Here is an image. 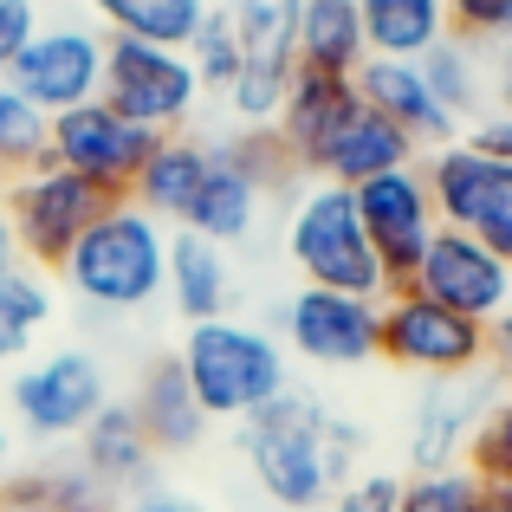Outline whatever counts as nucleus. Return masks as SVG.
<instances>
[{
    "instance_id": "obj_1",
    "label": "nucleus",
    "mask_w": 512,
    "mask_h": 512,
    "mask_svg": "<svg viewBox=\"0 0 512 512\" xmlns=\"http://www.w3.org/2000/svg\"><path fill=\"white\" fill-rule=\"evenodd\" d=\"M363 428L331 415L312 389L286 383L266 409H253L240 422V454H247L253 480L273 506L286 512H312L325 506L338 487L357 480V461H363Z\"/></svg>"
},
{
    "instance_id": "obj_2",
    "label": "nucleus",
    "mask_w": 512,
    "mask_h": 512,
    "mask_svg": "<svg viewBox=\"0 0 512 512\" xmlns=\"http://www.w3.org/2000/svg\"><path fill=\"white\" fill-rule=\"evenodd\" d=\"M169 234L175 227L143 214L130 195L111 201L85 227V240L59 260L65 292L98 305V312H143V305H156L163 299V279H169Z\"/></svg>"
},
{
    "instance_id": "obj_3",
    "label": "nucleus",
    "mask_w": 512,
    "mask_h": 512,
    "mask_svg": "<svg viewBox=\"0 0 512 512\" xmlns=\"http://www.w3.org/2000/svg\"><path fill=\"white\" fill-rule=\"evenodd\" d=\"M175 363H182V376H188V389H195L208 422H247L253 409H266L292 383L286 344L266 325H240V318L188 325Z\"/></svg>"
},
{
    "instance_id": "obj_4",
    "label": "nucleus",
    "mask_w": 512,
    "mask_h": 512,
    "mask_svg": "<svg viewBox=\"0 0 512 512\" xmlns=\"http://www.w3.org/2000/svg\"><path fill=\"white\" fill-rule=\"evenodd\" d=\"M286 260L299 273V286H318V292H350V299H383L389 292V273L376 260L370 234H363L357 195L338 182H312L292 201Z\"/></svg>"
},
{
    "instance_id": "obj_5",
    "label": "nucleus",
    "mask_w": 512,
    "mask_h": 512,
    "mask_svg": "<svg viewBox=\"0 0 512 512\" xmlns=\"http://www.w3.org/2000/svg\"><path fill=\"white\" fill-rule=\"evenodd\" d=\"M376 357L389 370L422 376V383L467 376V370H487V325L422 299L415 286H396L376 299Z\"/></svg>"
},
{
    "instance_id": "obj_6",
    "label": "nucleus",
    "mask_w": 512,
    "mask_h": 512,
    "mask_svg": "<svg viewBox=\"0 0 512 512\" xmlns=\"http://www.w3.org/2000/svg\"><path fill=\"white\" fill-rule=\"evenodd\" d=\"M240 39V78L227 85V111L240 130H273L299 65V13L305 0H221Z\"/></svg>"
},
{
    "instance_id": "obj_7",
    "label": "nucleus",
    "mask_w": 512,
    "mask_h": 512,
    "mask_svg": "<svg viewBox=\"0 0 512 512\" xmlns=\"http://www.w3.org/2000/svg\"><path fill=\"white\" fill-rule=\"evenodd\" d=\"M422 182L435 195L441 227H461L512 266V163L474 150L467 137L422 150Z\"/></svg>"
},
{
    "instance_id": "obj_8",
    "label": "nucleus",
    "mask_w": 512,
    "mask_h": 512,
    "mask_svg": "<svg viewBox=\"0 0 512 512\" xmlns=\"http://www.w3.org/2000/svg\"><path fill=\"white\" fill-rule=\"evenodd\" d=\"M7 221H13V240H20V260L39 266V273H59V260L85 240V227L111 208L104 188H91L85 175L59 169V163H33L7 182Z\"/></svg>"
},
{
    "instance_id": "obj_9",
    "label": "nucleus",
    "mask_w": 512,
    "mask_h": 512,
    "mask_svg": "<svg viewBox=\"0 0 512 512\" xmlns=\"http://www.w3.org/2000/svg\"><path fill=\"white\" fill-rule=\"evenodd\" d=\"M111 111H124L130 124L156 130V137H175L188 130L201 104V78L188 65V52L175 46H143V39H111L104 46V91Z\"/></svg>"
},
{
    "instance_id": "obj_10",
    "label": "nucleus",
    "mask_w": 512,
    "mask_h": 512,
    "mask_svg": "<svg viewBox=\"0 0 512 512\" xmlns=\"http://www.w3.org/2000/svg\"><path fill=\"white\" fill-rule=\"evenodd\" d=\"M7 402H13V422L33 441H78L111 402V376L91 350H52V357H33L13 370Z\"/></svg>"
},
{
    "instance_id": "obj_11",
    "label": "nucleus",
    "mask_w": 512,
    "mask_h": 512,
    "mask_svg": "<svg viewBox=\"0 0 512 512\" xmlns=\"http://www.w3.org/2000/svg\"><path fill=\"white\" fill-rule=\"evenodd\" d=\"M156 143H163L156 130L130 124L124 111H111L104 98H91V104H72V111H59L46 124V163L85 175L91 188H104L111 201H124Z\"/></svg>"
},
{
    "instance_id": "obj_12",
    "label": "nucleus",
    "mask_w": 512,
    "mask_h": 512,
    "mask_svg": "<svg viewBox=\"0 0 512 512\" xmlns=\"http://www.w3.org/2000/svg\"><path fill=\"white\" fill-rule=\"evenodd\" d=\"M104 46H111V33H98V26L52 20V26H39V33L26 39V52L13 59L7 85L20 91L33 111L59 117V111L91 104L104 91Z\"/></svg>"
},
{
    "instance_id": "obj_13",
    "label": "nucleus",
    "mask_w": 512,
    "mask_h": 512,
    "mask_svg": "<svg viewBox=\"0 0 512 512\" xmlns=\"http://www.w3.org/2000/svg\"><path fill=\"white\" fill-rule=\"evenodd\" d=\"M273 338L286 344L292 357L318 363V370H357V363L376 357V299L299 286L273 312Z\"/></svg>"
},
{
    "instance_id": "obj_14",
    "label": "nucleus",
    "mask_w": 512,
    "mask_h": 512,
    "mask_svg": "<svg viewBox=\"0 0 512 512\" xmlns=\"http://www.w3.org/2000/svg\"><path fill=\"white\" fill-rule=\"evenodd\" d=\"M350 195H357L363 234H370L376 260H383V273H389V292L409 286L422 253H428V240L441 234V214H435V195H428V182H422V163L389 169V175H376V182L350 188Z\"/></svg>"
},
{
    "instance_id": "obj_15",
    "label": "nucleus",
    "mask_w": 512,
    "mask_h": 512,
    "mask_svg": "<svg viewBox=\"0 0 512 512\" xmlns=\"http://www.w3.org/2000/svg\"><path fill=\"white\" fill-rule=\"evenodd\" d=\"M506 396V383L493 370H467V376H435L409 409V474L428 467H461L474 428L487 422V409Z\"/></svg>"
},
{
    "instance_id": "obj_16",
    "label": "nucleus",
    "mask_w": 512,
    "mask_h": 512,
    "mask_svg": "<svg viewBox=\"0 0 512 512\" xmlns=\"http://www.w3.org/2000/svg\"><path fill=\"white\" fill-rule=\"evenodd\" d=\"M409 286L422 292V299H435V305H448V312L487 325V318H500L512 305V266L493 247H480L474 234L441 227V234L428 240V253H422V266H415Z\"/></svg>"
},
{
    "instance_id": "obj_17",
    "label": "nucleus",
    "mask_w": 512,
    "mask_h": 512,
    "mask_svg": "<svg viewBox=\"0 0 512 512\" xmlns=\"http://www.w3.org/2000/svg\"><path fill=\"white\" fill-rule=\"evenodd\" d=\"M350 85H357V98L370 104L376 117H389V124H396L402 137H415L422 150L461 137V130H454V117L435 104V91L422 85V65H415V59H363Z\"/></svg>"
},
{
    "instance_id": "obj_18",
    "label": "nucleus",
    "mask_w": 512,
    "mask_h": 512,
    "mask_svg": "<svg viewBox=\"0 0 512 512\" xmlns=\"http://www.w3.org/2000/svg\"><path fill=\"white\" fill-rule=\"evenodd\" d=\"M357 104H363V98H357V85H350V78H331V72H305V65H292L286 104H279V117H273L286 156H292L299 169H318L325 143L338 137V124L357 111Z\"/></svg>"
},
{
    "instance_id": "obj_19",
    "label": "nucleus",
    "mask_w": 512,
    "mask_h": 512,
    "mask_svg": "<svg viewBox=\"0 0 512 512\" xmlns=\"http://www.w3.org/2000/svg\"><path fill=\"white\" fill-rule=\"evenodd\" d=\"M422 163V143L415 137H402L389 117H376L370 104H357V111L338 124V137L325 143V156H318V182H338V188H363V182H376V175H389V169H415Z\"/></svg>"
},
{
    "instance_id": "obj_20",
    "label": "nucleus",
    "mask_w": 512,
    "mask_h": 512,
    "mask_svg": "<svg viewBox=\"0 0 512 512\" xmlns=\"http://www.w3.org/2000/svg\"><path fill=\"white\" fill-rule=\"evenodd\" d=\"M130 415L143 422V435H150L156 454H182V448H195V441L208 435V415H201V402H195V389H188V376H182L175 357L150 363V370L137 376Z\"/></svg>"
},
{
    "instance_id": "obj_21",
    "label": "nucleus",
    "mask_w": 512,
    "mask_h": 512,
    "mask_svg": "<svg viewBox=\"0 0 512 512\" xmlns=\"http://www.w3.org/2000/svg\"><path fill=\"white\" fill-rule=\"evenodd\" d=\"M169 305L188 318V325H208V318H227V299H234V266H227V247L201 234H169V279H163Z\"/></svg>"
},
{
    "instance_id": "obj_22",
    "label": "nucleus",
    "mask_w": 512,
    "mask_h": 512,
    "mask_svg": "<svg viewBox=\"0 0 512 512\" xmlns=\"http://www.w3.org/2000/svg\"><path fill=\"white\" fill-rule=\"evenodd\" d=\"M260 201H266L260 182H247V175L227 163V150L214 143V163H208L195 201H188V214H182V234H201V240H214V247H234V240H247L253 227H260Z\"/></svg>"
},
{
    "instance_id": "obj_23",
    "label": "nucleus",
    "mask_w": 512,
    "mask_h": 512,
    "mask_svg": "<svg viewBox=\"0 0 512 512\" xmlns=\"http://www.w3.org/2000/svg\"><path fill=\"white\" fill-rule=\"evenodd\" d=\"M208 163H214V143L175 130V137H163V143L150 150L143 175L130 182V201H137L143 214H156L163 227H182V214H188V201H195V188H201V175H208Z\"/></svg>"
},
{
    "instance_id": "obj_24",
    "label": "nucleus",
    "mask_w": 512,
    "mask_h": 512,
    "mask_svg": "<svg viewBox=\"0 0 512 512\" xmlns=\"http://www.w3.org/2000/svg\"><path fill=\"white\" fill-rule=\"evenodd\" d=\"M150 461H156V448H150V435H143V422L130 415V402H104L98 422L78 435V467L111 493L143 487V480H150Z\"/></svg>"
},
{
    "instance_id": "obj_25",
    "label": "nucleus",
    "mask_w": 512,
    "mask_h": 512,
    "mask_svg": "<svg viewBox=\"0 0 512 512\" xmlns=\"http://www.w3.org/2000/svg\"><path fill=\"white\" fill-rule=\"evenodd\" d=\"M370 59L357 0H305L299 13V65L331 78H357V65Z\"/></svg>"
},
{
    "instance_id": "obj_26",
    "label": "nucleus",
    "mask_w": 512,
    "mask_h": 512,
    "mask_svg": "<svg viewBox=\"0 0 512 512\" xmlns=\"http://www.w3.org/2000/svg\"><path fill=\"white\" fill-rule=\"evenodd\" d=\"M98 13V26L111 39H143V46H175L188 52V39L201 33L214 0H85Z\"/></svg>"
},
{
    "instance_id": "obj_27",
    "label": "nucleus",
    "mask_w": 512,
    "mask_h": 512,
    "mask_svg": "<svg viewBox=\"0 0 512 512\" xmlns=\"http://www.w3.org/2000/svg\"><path fill=\"white\" fill-rule=\"evenodd\" d=\"M370 59H422L448 39V7L441 0H357Z\"/></svg>"
},
{
    "instance_id": "obj_28",
    "label": "nucleus",
    "mask_w": 512,
    "mask_h": 512,
    "mask_svg": "<svg viewBox=\"0 0 512 512\" xmlns=\"http://www.w3.org/2000/svg\"><path fill=\"white\" fill-rule=\"evenodd\" d=\"M422 85L435 91V104L454 117V130H467L480 111H487V52L467 46V39H441V46H428L422 59Z\"/></svg>"
},
{
    "instance_id": "obj_29",
    "label": "nucleus",
    "mask_w": 512,
    "mask_h": 512,
    "mask_svg": "<svg viewBox=\"0 0 512 512\" xmlns=\"http://www.w3.org/2000/svg\"><path fill=\"white\" fill-rule=\"evenodd\" d=\"M52 325V286L39 266H7L0 273V363H20L33 338Z\"/></svg>"
},
{
    "instance_id": "obj_30",
    "label": "nucleus",
    "mask_w": 512,
    "mask_h": 512,
    "mask_svg": "<svg viewBox=\"0 0 512 512\" xmlns=\"http://www.w3.org/2000/svg\"><path fill=\"white\" fill-rule=\"evenodd\" d=\"M487 480L474 467H428V474H402V512H480Z\"/></svg>"
},
{
    "instance_id": "obj_31",
    "label": "nucleus",
    "mask_w": 512,
    "mask_h": 512,
    "mask_svg": "<svg viewBox=\"0 0 512 512\" xmlns=\"http://www.w3.org/2000/svg\"><path fill=\"white\" fill-rule=\"evenodd\" d=\"M46 124H52L46 111H33L13 85H0V175L46 163Z\"/></svg>"
},
{
    "instance_id": "obj_32",
    "label": "nucleus",
    "mask_w": 512,
    "mask_h": 512,
    "mask_svg": "<svg viewBox=\"0 0 512 512\" xmlns=\"http://www.w3.org/2000/svg\"><path fill=\"white\" fill-rule=\"evenodd\" d=\"M188 65H195V78H201V98H208V91H221V98H227V85L240 78V39H234V26H227L221 0L208 7L201 33L188 39Z\"/></svg>"
},
{
    "instance_id": "obj_33",
    "label": "nucleus",
    "mask_w": 512,
    "mask_h": 512,
    "mask_svg": "<svg viewBox=\"0 0 512 512\" xmlns=\"http://www.w3.org/2000/svg\"><path fill=\"white\" fill-rule=\"evenodd\" d=\"M221 150H227V163L247 175V182H260V195L286 188V182H292V169H299V163L286 156V143H279V130H234Z\"/></svg>"
},
{
    "instance_id": "obj_34",
    "label": "nucleus",
    "mask_w": 512,
    "mask_h": 512,
    "mask_svg": "<svg viewBox=\"0 0 512 512\" xmlns=\"http://www.w3.org/2000/svg\"><path fill=\"white\" fill-rule=\"evenodd\" d=\"M467 467H474L487 487H506V480H512V389L487 409V422L474 428V441H467Z\"/></svg>"
},
{
    "instance_id": "obj_35",
    "label": "nucleus",
    "mask_w": 512,
    "mask_h": 512,
    "mask_svg": "<svg viewBox=\"0 0 512 512\" xmlns=\"http://www.w3.org/2000/svg\"><path fill=\"white\" fill-rule=\"evenodd\" d=\"M441 7H448V33L480 52L512 39V0H441Z\"/></svg>"
},
{
    "instance_id": "obj_36",
    "label": "nucleus",
    "mask_w": 512,
    "mask_h": 512,
    "mask_svg": "<svg viewBox=\"0 0 512 512\" xmlns=\"http://www.w3.org/2000/svg\"><path fill=\"white\" fill-rule=\"evenodd\" d=\"M325 512H402V474H357L325 500Z\"/></svg>"
},
{
    "instance_id": "obj_37",
    "label": "nucleus",
    "mask_w": 512,
    "mask_h": 512,
    "mask_svg": "<svg viewBox=\"0 0 512 512\" xmlns=\"http://www.w3.org/2000/svg\"><path fill=\"white\" fill-rule=\"evenodd\" d=\"M39 0H0V85H7V72H13V59L26 52V39L39 33Z\"/></svg>"
},
{
    "instance_id": "obj_38",
    "label": "nucleus",
    "mask_w": 512,
    "mask_h": 512,
    "mask_svg": "<svg viewBox=\"0 0 512 512\" xmlns=\"http://www.w3.org/2000/svg\"><path fill=\"white\" fill-rule=\"evenodd\" d=\"M467 143H474V150H487V156H500V163H512V117L506 111H480L474 124L461 130Z\"/></svg>"
},
{
    "instance_id": "obj_39",
    "label": "nucleus",
    "mask_w": 512,
    "mask_h": 512,
    "mask_svg": "<svg viewBox=\"0 0 512 512\" xmlns=\"http://www.w3.org/2000/svg\"><path fill=\"white\" fill-rule=\"evenodd\" d=\"M487 111H506L512 117V39L487 52Z\"/></svg>"
},
{
    "instance_id": "obj_40",
    "label": "nucleus",
    "mask_w": 512,
    "mask_h": 512,
    "mask_svg": "<svg viewBox=\"0 0 512 512\" xmlns=\"http://www.w3.org/2000/svg\"><path fill=\"white\" fill-rule=\"evenodd\" d=\"M487 370L500 376V383H512V305L500 318H487Z\"/></svg>"
},
{
    "instance_id": "obj_41",
    "label": "nucleus",
    "mask_w": 512,
    "mask_h": 512,
    "mask_svg": "<svg viewBox=\"0 0 512 512\" xmlns=\"http://www.w3.org/2000/svg\"><path fill=\"white\" fill-rule=\"evenodd\" d=\"M124 512H195V506L175 500V493H143V500H130Z\"/></svg>"
},
{
    "instance_id": "obj_42",
    "label": "nucleus",
    "mask_w": 512,
    "mask_h": 512,
    "mask_svg": "<svg viewBox=\"0 0 512 512\" xmlns=\"http://www.w3.org/2000/svg\"><path fill=\"white\" fill-rule=\"evenodd\" d=\"M7 266H20V240H13V221H7V208H0V273Z\"/></svg>"
},
{
    "instance_id": "obj_43",
    "label": "nucleus",
    "mask_w": 512,
    "mask_h": 512,
    "mask_svg": "<svg viewBox=\"0 0 512 512\" xmlns=\"http://www.w3.org/2000/svg\"><path fill=\"white\" fill-rule=\"evenodd\" d=\"M480 512H512V480H506V487H487V493H480Z\"/></svg>"
},
{
    "instance_id": "obj_44",
    "label": "nucleus",
    "mask_w": 512,
    "mask_h": 512,
    "mask_svg": "<svg viewBox=\"0 0 512 512\" xmlns=\"http://www.w3.org/2000/svg\"><path fill=\"white\" fill-rule=\"evenodd\" d=\"M7 461H13V435H7V422H0V480H7Z\"/></svg>"
},
{
    "instance_id": "obj_45",
    "label": "nucleus",
    "mask_w": 512,
    "mask_h": 512,
    "mask_svg": "<svg viewBox=\"0 0 512 512\" xmlns=\"http://www.w3.org/2000/svg\"><path fill=\"white\" fill-rule=\"evenodd\" d=\"M0 512H7V500H0Z\"/></svg>"
}]
</instances>
